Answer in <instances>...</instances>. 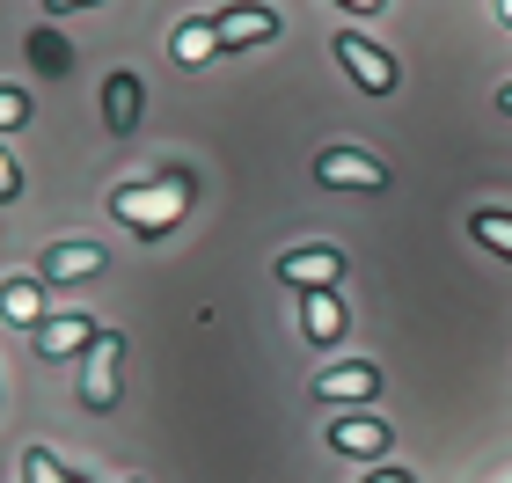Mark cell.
<instances>
[{
  "label": "cell",
  "mask_w": 512,
  "mask_h": 483,
  "mask_svg": "<svg viewBox=\"0 0 512 483\" xmlns=\"http://www.w3.org/2000/svg\"><path fill=\"white\" fill-rule=\"evenodd\" d=\"M183 205H191V176H154V183H118L110 191V213H118L132 235H169L183 220Z\"/></svg>",
  "instance_id": "1"
},
{
  "label": "cell",
  "mask_w": 512,
  "mask_h": 483,
  "mask_svg": "<svg viewBox=\"0 0 512 483\" xmlns=\"http://www.w3.org/2000/svg\"><path fill=\"white\" fill-rule=\"evenodd\" d=\"M118 366H125V337H118V330H96L88 366H81V403H88V410H110V403H118Z\"/></svg>",
  "instance_id": "2"
},
{
  "label": "cell",
  "mask_w": 512,
  "mask_h": 483,
  "mask_svg": "<svg viewBox=\"0 0 512 483\" xmlns=\"http://www.w3.org/2000/svg\"><path fill=\"white\" fill-rule=\"evenodd\" d=\"M330 52L344 59V74H352V81L366 88V96H388V88H395V59L381 52V44H374V37H359V30H344V37L330 44Z\"/></svg>",
  "instance_id": "3"
},
{
  "label": "cell",
  "mask_w": 512,
  "mask_h": 483,
  "mask_svg": "<svg viewBox=\"0 0 512 483\" xmlns=\"http://www.w3.org/2000/svg\"><path fill=\"white\" fill-rule=\"evenodd\" d=\"M213 37H220V52H249V44L278 37V15L264 8V0H235V8L213 15Z\"/></svg>",
  "instance_id": "4"
},
{
  "label": "cell",
  "mask_w": 512,
  "mask_h": 483,
  "mask_svg": "<svg viewBox=\"0 0 512 483\" xmlns=\"http://www.w3.org/2000/svg\"><path fill=\"white\" fill-rule=\"evenodd\" d=\"M315 183H330V191H381L388 169L366 147H330V154L315 161Z\"/></svg>",
  "instance_id": "5"
},
{
  "label": "cell",
  "mask_w": 512,
  "mask_h": 483,
  "mask_svg": "<svg viewBox=\"0 0 512 483\" xmlns=\"http://www.w3.org/2000/svg\"><path fill=\"white\" fill-rule=\"evenodd\" d=\"M278 279H286V286H300V293H315V286H337V279H344V249H330V242L286 249V257H278Z\"/></svg>",
  "instance_id": "6"
},
{
  "label": "cell",
  "mask_w": 512,
  "mask_h": 483,
  "mask_svg": "<svg viewBox=\"0 0 512 483\" xmlns=\"http://www.w3.org/2000/svg\"><path fill=\"white\" fill-rule=\"evenodd\" d=\"M96 271H103V242H52L44 264H37V279L44 286H74V279H96Z\"/></svg>",
  "instance_id": "7"
},
{
  "label": "cell",
  "mask_w": 512,
  "mask_h": 483,
  "mask_svg": "<svg viewBox=\"0 0 512 483\" xmlns=\"http://www.w3.org/2000/svg\"><path fill=\"white\" fill-rule=\"evenodd\" d=\"M315 396L322 403H374L381 396V366H366V359L330 366V374H315Z\"/></svg>",
  "instance_id": "8"
},
{
  "label": "cell",
  "mask_w": 512,
  "mask_h": 483,
  "mask_svg": "<svg viewBox=\"0 0 512 483\" xmlns=\"http://www.w3.org/2000/svg\"><path fill=\"white\" fill-rule=\"evenodd\" d=\"M300 330H308V344H337V337H344V301H337V286L300 293Z\"/></svg>",
  "instance_id": "9"
},
{
  "label": "cell",
  "mask_w": 512,
  "mask_h": 483,
  "mask_svg": "<svg viewBox=\"0 0 512 483\" xmlns=\"http://www.w3.org/2000/svg\"><path fill=\"white\" fill-rule=\"evenodd\" d=\"M330 447L337 454H359V462H381V454H388V425L381 418H337L330 425Z\"/></svg>",
  "instance_id": "10"
},
{
  "label": "cell",
  "mask_w": 512,
  "mask_h": 483,
  "mask_svg": "<svg viewBox=\"0 0 512 483\" xmlns=\"http://www.w3.org/2000/svg\"><path fill=\"white\" fill-rule=\"evenodd\" d=\"M88 344H96V322H88V315H52V322L37 330V352H44V359L88 352Z\"/></svg>",
  "instance_id": "11"
},
{
  "label": "cell",
  "mask_w": 512,
  "mask_h": 483,
  "mask_svg": "<svg viewBox=\"0 0 512 483\" xmlns=\"http://www.w3.org/2000/svg\"><path fill=\"white\" fill-rule=\"evenodd\" d=\"M0 315L22 330H44V279H0Z\"/></svg>",
  "instance_id": "12"
},
{
  "label": "cell",
  "mask_w": 512,
  "mask_h": 483,
  "mask_svg": "<svg viewBox=\"0 0 512 483\" xmlns=\"http://www.w3.org/2000/svg\"><path fill=\"white\" fill-rule=\"evenodd\" d=\"M103 125L110 132H132L139 125V81L132 74H110L103 81Z\"/></svg>",
  "instance_id": "13"
},
{
  "label": "cell",
  "mask_w": 512,
  "mask_h": 483,
  "mask_svg": "<svg viewBox=\"0 0 512 483\" xmlns=\"http://www.w3.org/2000/svg\"><path fill=\"white\" fill-rule=\"evenodd\" d=\"M213 52H220L213 22H176V37H169V59H176V66H205Z\"/></svg>",
  "instance_id": "14"
},
{
  "label": "cell",
  "mask_w": 512,
  "mask_h": 483,
  "mask_svg": "<svg viewBox=\"0 0 512 483\" xmlns=\"http://www.w3.org/2000/svg\"><path fill=\"white\" fill-rule=\"evenodd\" d=\"M469 235H476L483 249H498V257H512V213H491V205H483V213L469 220Z\"/></svg>",
  "instance_id": "15"
},
{
  "label": "cell",
  "mask_w": 512,
  "mask_h": 483,
  "mask_svg": "<svg viewBox=\"0 0 512 483\" xmlns=\"http://www.w3.org/2000/svg\"><path fill=\"white\" fill-rule=\"evenodd\" d=\"M22 483H81V476H66L52 447H30V454H22Z\"/></svg>",
  "instance_id": "16"
},
{
  "label": "cell",
  "mask_w": 512,
  "mask_h": 483,
  "mask_svg": "<svg viewBox=\"0 0 512 483\" xmlns=\"http://www.w3.org/2000/svg\"><path fill=\"white\" fill-rule=\"evenodd\" d=\"M30 59L44 66V74H66V59H74V52H66V37H52V30H37V37H30Z\"/></svg>",
  "instance_id": "17"
},
{
  "label": "cell",
  "mask_w": 512,
  "mask_h": 483,
  "mask_svg": "<svg viewBox=\"0 0 512 483\" xmlns=\"http://www.w3.org/2000/svg\"><path fill=\"white\" fill-rule=\"evenodd\" d=\"M22 118H30V103H22V88H0V132H15Z\"/></svg>",
  "instance_id": "18"
},
{
  "label": "cell",
  "mask_w": 512,
  "mask_h": 483,
  "mask_svg": "<svg viewBox=\"0 0 512 483\" xmlns=\"http://www.w3.org/2000/svg\"><path fill=\"white\" fill-rule=\"evenodd\" d=\"M15 191H22V169H15V154H8V147H0V205H8Z\"/></svg>",
  "instance_id": "19"
},
{
  "label": "cell",
  "mask_w": 512,
  "mask_h": 483,
  "mask_svg": "<svg viewBox=\"0 0 512 483\" xmlns=\"http://www.w3.org/2000/svg\"><path fill=\"white\" fill-rule=\"evenodd\" d=\"M366 483H417V476H410V469H395V462H388V469H374V476H366Z\"/></svg>",
  "instance_id": "20"
},
{
  "label": "cell",
  "mask_w": 512,
  "mask_h": 483,
  "mask_svg": "<svg viewBox=\"0 0 512 483\" xmlns=\"http://www.w3.org/2000/svg\"><path fill=\"white\" fill-rule=\"evenodd\" d=\"M344 8H352V15H374V8H381V0H344Z\"/></svg>",
  "instance_id": "21"
},
{
  "label": "cell",
  "mask_w": 512,
  "mask_h": 483,
  "mask_svg": "<svg viewBox=\"0 0 512 483\" xmlns=\"http://www.w3.org/2000/svg\"><path fill=\"white\" fill-rule=\"evenodd\" d=\"M498 110H512V81H505V88H498Z\"/></svg>",
  "instance_id": "22"
},
{
  "label": "cell",
  "mask_w": 512,
  "mask_h": 483,
  "mask_svg": "<svg viewBox=\"0 0 512 483\" xmlns=\"http://www.w3.org/2000/svg\"><path fill=\"white\" fill-rule=\"evenodd\" d=\"M52 8H96V0H52Z\"/></svg>",
  "instance_id": "23"
},
{
  "label": "cell",
  "mask_w": 512,
  "mask_h": 483,
  "mask_svg": "<svg viewBox=\"0 0 512 483\" xmlns=\"http://www.w3.org/2000/svg\"><path fill=\"white\" fill-rule=\"evenodd\" d=\"M498 15H505V22H512V0H498Z\"/></svg>",
  "instance_id": "24"
},
{
  "label": "cell",
  "mask_w": 512,
  "mask_h": 483,
  "mask_svg": "<svg viewBox=\"0 0 512 483\" xmlns=\"http://www.w3.org/2000/svg\"><path fill=\"white\" fill-rule=\"evenodd\" d=\"M132 483H139V476H132Z\"/></svg>",
  "instance_id": "25"
}]
</instances>
